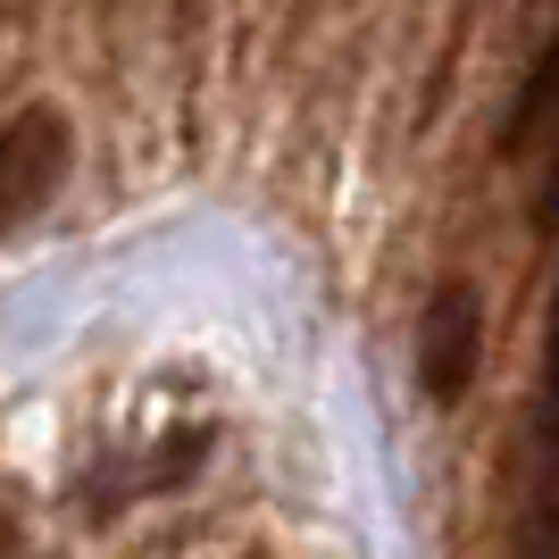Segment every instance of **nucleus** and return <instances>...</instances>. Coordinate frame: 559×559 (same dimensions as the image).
<instances>
[{"mask_svg": "<svg viewBox=\"0 0 559 559\" xmlns=\"http://www.w3.org/2000/svg\"><path fill=\"white\" fill-rule=\"evenodd\" d=\"M543 142H559V34L543 43L535 68H526V84H518V100H510V126H501V151H510V159H526Z\"/></svg>", "mask_w": 559, "mask_h": 559, "instance_id": "4", "label": "nucleus"}, {"mask_svg": "<svg viewBox=\"0 0 559 559\" xmlns=\"http://www.w3.org/2000/svg\"><path fill=\"white\" fill-rule=\"evenodd\" d=\"M476 368H485V301H476V284L451 276L435 284V301L418 318V393L451 409V401H467Z\"/></svg>", "mask_w": 559, "mask_h": 559, "instance_id": "2", "label": "nucleus"}, {"mask_svg": "<svg viewBox=\"0 0 559 559\" xmlns=\"http://www.w3.org/2000/svg\"><path fill=\"white\" fill-rule=\"evenodd\" d=\"M75 167V126L68 109H50V100H25L9 126H0V226H25L34 210L59 201Z\"/></svg>", "mask_w": 559, "mask_h": 559, "instance_id": "1", "label": "nucleus"}, {"mask_svg": "<svg viewBox=\"0 0 559 559\" xmlns=\"http://www.w3.org/2000/svg\"><path fill=\"white\" fill-rule=\"evenodd\" d=\"M526 559H559V293H551L543 393H535V518H526Z\"/></svg>", "mask_w": 559, "mask_h": 559, "instance_id": "3", "label": "nucleus"}]
</instances>
